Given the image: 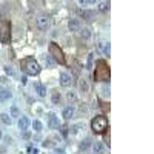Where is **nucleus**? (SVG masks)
<instances>
[{"instance_id":"obj_8","label":"nucleus","mask_w":154,"mask_h":154,"mask_svg":"<svg viewBox=\"0 0 154 154\" xmlns=\"http://www.w3.org/2000/svg\"><path fill=\"white\" fill-rule=\"evenodd\" d=\"M68 28H69V31H72V32L80 31V20H79V19H69Z\"/></svg>"},{"instance_id":"obj_7","label":"nucleus","mask_w":154,"mask_h":154,"mask_svg":"<svg viewBox=\"0 0 154 154\" xmlns=\"http://www.w3.org/2000/svg\"><path fill=\"white\" fill-rule=\"evenodd\" d=\"M35 22H37V26H38V29H42V31H45V29L49 26V19H48L46 16H38Z\"/></svg>"},{"instance_id":"obj_5","label":"nucleus","mask_w":154,"mask_h":154,"mask_svg":"<svg viewBox=\"0 0 154 154\" xmlns=\"http://www.w3.org/2000/svg\"><path fill=\"white\" fill-rule=\"evenodd\" d=\"M11 40V23L8 20H0V43H9Z\"/></svg>"},{"instance_id":"obj_16","label":"nucleus","mask_w":154,"mask_h":154,"mask_svg":"<svg viewBox=\"0 0 154 154\" xmlns=\"http://www.w3.org/2000/svg\"><path fill=\"white\" fill-rule=\"evenodd\" d=\"M0 119H2V122H3L5 125H11V123H12V119H11V116H9V114H6V112L0 114Z\"/></svg>"},{"instance_id":"obj_28","label":"nucleus","mask_w":154,"mask_h":154,"mask_svg":"<svg viewBox=\"0 0 154 154\" xmlns=\"http://www.w3.org/2000/svg\"><path fill=\"white\" fill-rule=\"evenodd\" d=\"M31 152H32V154H37V152H38V149H37V148H32V149H31Z\"/></svg>"},{"instance_id":"obj_6","label":"nucleus","mask_w":154,"mask_h":154,"mask_svg":"<svg viewBox=\"0 0 154 154\" xmlns=\"http://www.w3.org/2000/svg\"><path fill=\"white\" fill-rule=\"evenodd\" d=\"M59 117L54 114V112H48V126L53 128V130H56V128H59Z\"/></svg>"},{"instance_id":"obj_21","label":"nucleus","mask_w":154,"mask_h":154,"mask_svg":"<svg viewBox=\"0 0 154 154\" xmlns=\"http://www.w3.org/2000/svg\"><path fill=\"white\" fill-rule=\"evenodd\" d=\"M11 117H20V112H19V109H17V106H12L11 108Z\"/></svg>"},{"instance_id":"obj_4","label":"nucleus","mask_w":154,"mask_h":154,"mask_svg":"<svg viewBox=\"0 0 154 154\" xmlns=\"http://www.w3.org/2000/svg\"><path fill=\"white\" fill-rule=\"evenodd\" d=\"M108 128V119L105 116H96V117L91 120V130L94 134H103Z\"/></svg>"},{"instance_id":"obj_24","label":"nucleus","mask_w":154,"mask_h":154,"mask_svg":"<svg viewBox=\"0 0 154 154\" xmlns=\"http://www.w3.org/2000/svg\"><path fill=\"white\" fill-rule=\"evenodd\" d=\"M80 89H83V91H88V85H86V82H85V80H82V82H80Z\"/></svg>"},{"instance_id":"obj_29","label":"nucleus","mask_w":154,"mask_h":154,"mask_svg":"<svg viewBox=\"0 0 154 154\" xmlns=\"http://www.w3.org/2000/svg\"><path fill=\"white\" fill-rule=\"evenodd\" d=\"M3 137V133H2V130H0V139H2Z\"/></svg>"},{"instance_id":"obj_23","label":"nucleus","mask_w":154,"mask_h":154,"mask_svg":"<svg viewBox=\"0 0 154 154\" xmlns=\"http://www.w3.org/2000/svg\"><path fill=\"white\" fill-rule=\"evenodd\" d=\"M109 48H111V43L106 42V43H105V54H106V56H109Z\"/></svg>"},{"instance_id":"obj_20","label":"nucleus","mask_w":154,"mask_h":154,"mask_svg":"<svg viewBox=\"0 0 154 154\" xmlns=\"http://www.w3.org/2000/svg\"><path fill=\"white\" fill-rule=\"evenodd\" d=\"M43 60H45V65H46L48 68H53V65H54V60L51 59L49 56H45V57H43Z\"/></svg>"},{"instance_id":"obj_15","label":"nucleus","mask_w":154,"mask_h":154,"mask_svg":"<svg viewBox=\"0 0 154 154\" xmlns=\"http://www.w3.org/2000/svg\"><path fill=\"white\" fill-rule=\"evenodd\" d=\"M93 148H94V152L96 154H103L105 152V146H103V143H102V142H96Z\"/></svg>"},{"instance_id":"obj_2","label":"nucleus","mask_w":154,"mask_h":154,"mask_svg":"<svg viewBox=\"0 0 154 154\" xmlns=\"http://www.w3.org/2000/svg\"><path fill=\"white\" fill-rule=\"evenodd\" d=\"M94 79H96V82H109V66L105 60L96 62Z\"/></svg>"},{"instance_id":"obj_1","label":"nucleus","mask_w":154,"mask_h":154,"mask_svg":"<svg viewBox=\"0 0 154 154\" xmlns=\"http://www.w3.org/2000/svg\"><path fill=\"white\" fill-rule=\"evenodd\" d=\"M20 68L22 71L26 74V75H37L40 72V65H38V62L34 59V57H26L20 62Z\"/></svg>"},{"instance_id":"obj_12","label":"nucleus","mask_w":154,"mask_h":154,"mask_svg":"<svg viewBox=\"0 0 154 154\" xmlns=\"http://www.w3.org/2000/svg\"><path fill=\"white\" fill-rule=\"evenodd\" d=\"M34 89H35V93L38 94V96H40V97H45L46 96V88L42 85V83H34Z\"/></svg>"},{"instance_id":"obj_25","label":"nucleus","mask_w":154,"mask_h":154,"mask_svg":"<svg viewBox=\"0 0 154 154\" xmlns=\"http://www.w3.org/2000/svg\"><path fill=\"white\" fill-rule=\"evenodd\" d=\"M93 2H86V0H85V2H83V0H82V2H80V5L82 6H86V5H91Z\"/></svg>"},{"instance_id":"obj_10","label":"nucleus","mask_w":154,"mask_h":154,"mask_svg":"<svg viewBox=\"0 0 154 154\" xmlns=\"http://www.w3.org/2000/svg\"><path fill=\"white\" fill-rule=\"evenodd\" d=\"M17 125H19V130H20V131H26V130H28V126H29V120H28V117H25V116H20V119H19Z\"/></svg>"},{"instance_id":"obj_14","label":"nucleus","mask_w":154,"mask_h":154,"mask_svg":"<svg viewBox=\"0 0 154 154\" xmlns=\"http://www.w3.org/2000/svg\"><path fill=\"white\" fill-rule=\"evenodd\" d=\"M83 19L85 20H88V22H93L94 19H96V12L94 11H83Z\"/></svg>"},{"instance_id":"obj_13","label":"nucleus","mask_w":154,"mask_h":154,"mask_svg":"<svg viewBox=\"0 0 154 154\" xmlns=\"http://www.w3.org/2000/svg\"><path fill=\"white\" fill-rule=\"evenodd\" d=\"M72 114H74V106H65L62 111V116H63V119H71L72 117Z\"/></svg>"},{"instance_id":"obj_17","label":"nucleus","mask_w":154,"mask_h":154,"mask_svg":"<svg viewBox=\"0 0 154 154\" xmlns=\"http://www.w3.org/2000/svg\"><path fill=\"white\" fill-rule=\"evenodd\" d=\"M32 128H34L35 133H40V131L43 130V125H42L40 120H34V122H32Z\"/></svg>"},{"instance_id":"obj_27","label":"nucleus","mask_w":154,"mask_h":154,"mask_svg":"<svg viewBox=\"0 0 154 154\" xmlns=\"http://www.w3.org/2000/svg\"><path fill=\"white\" fill-rule=\"evenodd\" d=\"M88 142H89V140H85V143H82V148H83V149L88 148Z\"/></svg>"},{"instance_id":"obj_3","label":"nucleus","mask_w":154,"mask_h":154,"mask_svg":"<svg viewBox=\"0 0 154 154\" xmlns=\"http://www.w3.org/2000/svg\"><path fill=\"white\" fill-rule=\"evenodd\" d=\"M48 51H49V57L53 59L54 62L60 63V65H65L66 63V59H65V54H63L62 48L56 43V42H51L49 46H48Z\"/></svg>"},{"instance_id":"obj_19","label":"nucleus","mask_w":154,"mask_h":154,"mask_svg":"<svg viewBox=\"0 0 154 154\" xmlns=\"http://www.w3.org/2000/svg\"><path fill=\"white\" fill-rule=\"evenodd\" d=\"M80 37H82V38H89V37H91V31H89L88 28L80 29Z\"/></svg>"},{"instance_id":"obj_9","label":"nucleus","mask_w":154,"mask_h":154,"mask_svg":"<svg viewBox=\"0 0 154 154\" xmlns=\"http://www.w3.org/2000/svg\"><path fill=\"white\" fill-rule=\"evenodd\" d=\"M11 97H12V94H11L9 89L5 88V86H0V102H6Z\"/></svg>"},{"instance_id":"obj_18","label":"nucleus","mask_w":154,"mask_h":154,"mask_svg":"<svg viewBox=\"0 0 154 154\" xmlns=\"http://www.w3.org/2000/svg\"><path fill=\"white\" fill-rule=\"evenodd\" d=\"M99 9H100L102 12L109 11V2H100V3H99Z\"/></svg>"},{"instance_id":"obj_11","label":"nucleus","mask_w":154,"mask_h":154,"mask_svg":"<svg viewBox=\"0 0 154 154\" xmlns=\"http://www.w3.org/2000/svg\"><path fill=\"white\" fill-rule=\"evenodd\" d=\"M71 82H72V79L68 72H60V85L62 86H69Z\"/></svg>"},{"instance_id":"obj_22","label":"nucleus","mask_w":154,"mask_h":154,"mask_svg":"<svg viewBox=\"0 0 154 154\" xmlns=\"http://www.w3.org/2000/svg\"><path fill=\"white\" fill-rule=\"evenodd\" d=\"M59 100H60V94H59L57 91H54V94H53V102H54V103H57Z\"/></svg>"},{"instance_id":"obj_26","label":"nucleus","mask_w":154,"mask_h":154,"mask_svg":"<svg viewBox=\"0 0 154 154\" xmlns=\"http://www.w3.org/2000/svg\"><path fill=\"white\" fill-rule=\"evenodd\" d=\"M5 71H6L8 74H11V75H12V74H14V72H12V69H11L9 66H6V68H5Z\"/></svg>"}]
</instances>
